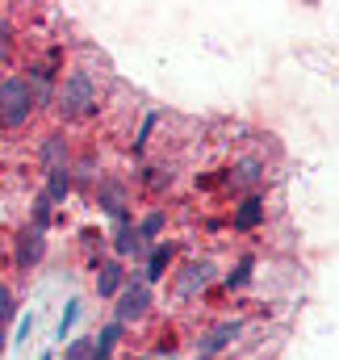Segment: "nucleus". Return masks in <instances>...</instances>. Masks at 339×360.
<instances>
[{"label": "nucleus", "mask_w": 339, "mask_h": 360, "mask_svg": "<svg viewBox=\"0 0 339 360\" xmlns=\"http://www.w3.org/2000/svg\"><path fill=\"white\" fill-rule=\"evenodd\" d=\"M42 168L46 172L68 168V143H63V134H46L42 139Z\"/></svg>", "instance_id": "nucleus-9"}, {"label": "nucleus", "mask_w": 339, "mask_h": 360, "mask_svg": "<svg viewBox=\"0 0 339 360\" xmlns=\"http://www.w3.org/2000/svg\"><path fill=\"white\" fill-rule=\"evenodd\" d=\"M42 252H46V243H42V231L25 226V231L17 235V269H34V264L42 260Z\"/></svg>", "instance_id": "nucleus-6"}, {"label": "nucleus", "mask_w": 339, "mask_h": 360, "mask_svg": "<svg viewBox=\"0 0 339 360\" xmlns=\"http://www.w3.org/2000/svg\"><path fill=\"white\" fill-rule=\"evenodd\" d=\"M151 310V285L147 281H130L126 276V285L117 289V306H113V323H134V319H143Z\"/></svg>", "instance_id": "nucleus-3"}, {"label": "nucleus", "mask_w": 339, "mask_h": 360, "mask_svg": "<svg viewBox=\"0 0 339 360\" xmlns=\"http://www.w3.org/2000/svg\"><path fill=\"white\" fill-rule=\"evenodd\" d=\"M8 38H13V30H8V21H0V55H8Z\"/></svg>", "instance_id": "nucleus-22"}, {"label": "nucleus", "mask_w": 339, "mask_h": 360, "mask_svg": "<svg viewBox=\"0 0 339 360\" xmlns=\"http://www.w3.org/2000/svg\"><path fill=\"white\" fill-rule=\"evenodd\" d=\"M243 327L239 323H218V327H210L205 335H201V344H197V360H210V356H218L235 335H239Z\"/></svg>", "instance_id": "nucleus-4"}, {"label": "nucleus", "mask_w": 339, "mask_h": 360, "mask_svg": "<svg viewBox=\"0 0 339 360\" xmlns=\"http://www.w3.org/2000/svg\"><path fill=\"white\" fill-rule=\"evenodd\" d=\"M80 319V302H68V310H63V323H59V340H68V331H72V323Z\"/></svg>", "instance_id": "nucleus-18"}, {"label": "nucleus", "mask_w": 339, "mask_h": 360, "mask_svg": "<svg viewBox=\"0 0 339 360\" xmlns=\"http://www.w3.org/2000/svg\"><path fill=\"white\" fill-rule=\"evenodd\" d=\"M260 218H264V201H260V197H248V201L239 205V214H235V231H252Z\"/></svg>", "instance_id": "nucleus-11"}, {"label": "nucleus", "mask_w": 339, "mask_h": 360, "mask_svg": "<svg viewBox=\"0 0 339 360\" xmlns=\"http://www.w3.org/2000/svg\"><path fill=\"white\" fill-rule=\"evenodd\" d=\"M0 352H4V327H0Z\"/></svg>", "instance_id": "nucleus-23"}, {"label": "nucleus", "mask_w": 339, "mask_h": 360, "mask_svg": "<svg viewBox=\"0 0 339 360\" xmlns=\"http://www.w3.org/2000/svg\"><path fill=\"white\" fill-rule=\"evenodd\" d=\"M260 180V164L255 160H243L239 168H235V184H255Z\"/></svg>", "instance_id": "nucleus-17"}, {"label": "nucleus", "mask_w": 339, "mask_h": 360, "mask_svg": "<svg viewBox=\"0 0 339 360\" xmlns=\"http://www.w3.org/2000/svg\"><path fill=\"white\" fill-rule=\"evenodd\" d=\"M92 352V340H72V348H68V360H88Z\"/></svg>", "instance_id": "nucleus-20"}, {"label": "nucleus", "mask_w": 339, "mask_h": 360, "mask_svg": "<svg viewBox=\"0 0 339 360\" xmlns=\"http://www.w3.org/2000/svg\"><path fill=\"white\" fill-rule=\"evenodd\" d=\"M160 231H164V210H155V214H147V218L139 222V235H143V243H147V239H155Z\"/></svg>", "instance_id": "nucleus-14"}, {"label": "nucleus", "mask_w": 339, "mask_h": 360, "mask_svg": "<svg viewBox=\"0 0 339 360\" xmlns=\"http://www.w3.org/2000/svg\"><path fill=\"white\" fill-rule=\"evenodd\" d=\"M46 176H51V184H46V201L55 205V201H63V197L72 193V172L59 168V172H46Z\"/></svg>", "instance_id": "nucleus-13"}, {"label": "nucleus", "mask_w": 339, "mask_h": 360, "mask_svg": "<svg viewBox=\"0 0 339 360\" xmlns=\"http://www.w3.org/2000/svg\"><path fill=\"white\" fill-rule=\"evenodd\" d=\"M252 269H255V260H252V256H243V260L235 264V272H226V285H231V289H239V285L252 276Z\"/></svg>", "instance_id": "nucleus-15"}, {"label": "nucleus", "mask_w": 339, "mask_h": 360, "mask_svg": "<svg viewBox=\"0 0 339 360\" xmlns=\"http://www.w3.org/2000/svg\"><path fill=\"white\" fill-rule=\"evenodd\" d=\"M13 310H17V306H13V293H8V285H0V327L13 319Z\"/></svg>", "instance_id": "nucleus-19"}, {"label": "nucleus", "mask_w": 339, "mask_h": 360, "mask_svg": "<svg viewBox=\"0 0 339 360\" xmlns=\"http://www.w3.org/2000/svg\"><path fill=\"white\" fill-rule=\"evenodd\" d=\"M42 360H55V356H51V352H46V356H42Z\"/></svg>", "instance_id": "nucleus-24"}, {"label": "nucleus", "mask_w": 339, "mask_h": 360, "mask_svg": "<svg viewBox=\"0 0 339 360\" xmlns=\"http://www.w3.org/2000/svg\"><path fill=\"white\" fill-rule=\"evenodd\" d=\"M51 226V201H46V193L34 201V231H46Z\"/></svg>", "instance_id": "nucleus-16"}, {"label": "nucleus", "mask_w": 339, "mask_h": 360, "mask_svg": "<svg viewBox=\"0 0 339 360\" xmlns=\"http://www.w3.org/2000/svg\"><path fill=\"white\" fill-rule=\"evenodd\" d=\"M30 113H34V84L21 80V76L0 80V126L17 130V126L30 122Z\"/></svg>", "instance_id": "nucleus-2"}, {"label": "nucleus", "mask_w": 339, "mask_h": 360, "mask_svg": "<svg viewBox=\"0 0 339 360\" xmlns=\"http://www.w3.org/2000/svg\"><path fill=\"white\" fill-rule=\"evenodd\" d=\"M210 264H205V260H197V264H188V269L180 272V281H176V293H180V297H193V293H197V289H205V285H210Z\"/></svg>", "instance_id": "nucleus-7"}, {"label": "nucleus", "mask_w": 339, "mask_h": 360, "mask_svg": "<svg viewBox=\"0 0 339 360\" xmlns=\"http://www.w3.org/2000/svg\"><path fill=\"white\" fill-rule=\"evenodd\" d=\"M126 285V272H122V260H105L101 272H96V293L101 297H117V289Z\"/></svg>", "instance_id": "nucleus-8"}, {"label": "nucleus", "mask_w": 339, "mask_h": 360, "mask_svg": "<svg viewBox=\"0 0 339 360\" xmlns=\"http://www.w3.org/2000/svg\"><path fill=\"white\" fill-rule=\"evenodd\" d=\"M117 340H122V323H109L105 331H96V335H92V352H88V360H109L113 348H117Z\"/></svg>", "instance_id": "nucleus-10"}, {"label": "nucleus", "mask_w": 339, "mask_h": 360, "mask_svg": "<svg viewBox=\"0 0 339 360\" xmlns=\"http://www.w3.org/2000/svg\"><path fill=\"white\" fill-rule=\"evenodd\" d=\"M55 109L63 113V117H84L96 109V80L88 76V72H68L63 76V84L55 92Z\"/></svg>", "instance_id": "nucleus-1"}, {"label": "nucleus", "mask_w": 339, "mask_h": 360, "mask_svg": "<svg viewBox=\"0 0 339 360\" xmlns=\"http://www.w3.org/2000/svg\"><path fill=\"white\" fill-rule=\"evenodd\" d=\"M143 248H147V243H143L139 226H134V222H130V214L122 210V214H117V239H113V252H117V260H122V256H139Z\"/></svg>", "instance_id": "nucleus-5"}, {"label": "nucleus", "mask_w": 339, "mask_h": 360, "mask_svg": "<svg viewBox=\"0 0 339 360\" xmlns=\"http://www.w3.org/2000/svg\"><path fill=\"white\" fill-rule=\"evenodd\" d=\"M30 327H34V314H21V323H17V335H13V340L21 344V340L30 335Z\"/></svg>", "instance_id": "nucleus-21"}, {"label": "nucleus", "mask_w": 339, "mask_h": 360, "mask_svg": "<svg viewBox=\"0 0 339 360\" xmlns=\"http://www.w3.org/2000/svg\"><path fill=\"white\" fill-rule=\"evenodd\" d=\"M168 264H172V243H164V248H155L151 252V260H147V272H143V281L151 285V281H160L164 272H168Z\"/></svg>", "instance_id": "nucleus-12"}]
</instances>
